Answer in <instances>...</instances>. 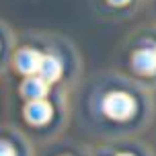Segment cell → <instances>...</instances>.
<instances>
[{
	"label": "cell",
	"mask_w": 156,
	"mask_h": 156,
	"mask_svg": "<svg viewBox=\"0 0 156 156\" xmlns=\"http://www.w3.org/2000/svg\"><path fill=\"white\" fill-rule=\"evenodd\" d=\"M136 109V103L129 94L113 93L105 99V113L113 119H127Z\"/></svg>",
	"instance_id": "obj_1"
},
{
	"label": "cell",
	"mask_w": 156,
	"mask_h": 156,
	"mask_svg": "<svg viewBox=\"0 0 156 156\" xmlns=\"http://www.w3.org/2000/svg\"><path fill=\"white\" fill-rule=\"evenodd\" d=\"M41 55L37 51H33V49H23V51H19L16 55V68L25 74H37L39 66H41Z\"/></svg>",
	"instance_id": "obj_2"
},
{
	"label": "cell",
	"mask_w": 156,
	"mask_h": 156,
	"mask_svg": "<svg viewBox=\"0 0 156 156\" xmlns=\"http://www.w3.org/2000/svg\"><path fill=\"white\" fill-rule=\"evenodd\" d=\"M133 68L142 74L156 72V51L154 49H142L133 55Z\"/></svg>",
	"instance_id": "obj_3"
},
{
	"label": "cell",
	"mask_w": 156,
	"mask_h": 156,
	"mask_svg": "<svg viewBox=\"0 0 156 156\" xmlns=\"http://www.w3.org/2000/svg\"><path fill=\"white\" fill-rule=\"evenodd\" d=\"M49 117H51V107L47 103H43L41 99H35L27 107V119L31 123H45Z\"/></svg>",
	"instance_id": "obj_4"
},
{
	"label": "cell",
	"mask_w": 156,
	"mask_h": 156,
	"mask_svg": "<svg viewBox=\"0 0 156 156\" xmlns=\"http://www.w3.org/2000/svg\"><path fill=\"white\" fill-rule=\"evenodd\" d=\"M60 72H62V66H60V62L55 60L54 55H45L43 60H41V66H39L37 74L45 82H54V80H58L60 78Z\"/></svg>",
	"instance_id": "obj_5"
},
{
	"label": "cell",
	"mask_w": 156,
	"mask_h": 156,
	"mask_svg": "<svg viewBox=\"0 0 156 156\" xmlns=\"http://www.w3.org/2000/svg\"><path fill=\"white\" fill-rule=\"evenodd\" d=\"M23 93L27 94V97H31L33 101H35V99H41V97L47 93V82L39 76V74L37 76H29L23 84Z\"/></svg>",
	"instance_id": "obj_6"
},
{
	"label": "cell",
	"mask_w": 156,
	"mask_h": 156,
	"mask_svg": "<svg viewBox=\"0 0 156 156\" xmlns=\"http://www.w3.org/2000/svg\"><path fill=\"white\" fill-rule=\"evenodd\" d=\"M0 156H15V150L10 148L6 142H0Z\"/></svg>",
	"instance_id": "obj_7"
},
{
	"label": "cell",
	"mask_w": 156,
	"mask_h": 156,
	"mask_svg": "<svg viewBox=\"0 0 156 156\" xmlns=\"http://www.w3.org/2000/svg\"><path fill=\"white\" fill-rule=\"evenodd\" d=\"M109 2H113V4H125L127 0H109Z\"/></svg>",
	"instance_id": "obj_8"
},
{
	"label": "cell",
	"mask_w": 156,
	"mask_h": 156,
	"mask_svg": "<svg viewBox=\"0 0 156 156\" xmlns=\"http://www.w3.org/2000/svg\"><path fill=\"white\" fill-rule=\"evenodd\" d=\"M119 156H132V154H119Z\"/></svg>",
	"instance_id": "obj_9"
}]
</instances>
